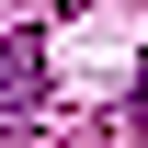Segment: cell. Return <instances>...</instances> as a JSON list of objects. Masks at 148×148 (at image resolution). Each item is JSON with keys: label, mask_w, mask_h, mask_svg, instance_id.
Masks as SVG:
<instances>
[{"label": "cell", "mask_w": 148, "mask_h": 148, "mask_svg": "<svg viewBox=\"0 0 148 148\" xmlns=\"http://www.w3.org/2000/svg\"><path fill=\"white\" fill-rule=\"evenodd\" d=\"M34 91H46V34L12 23V34H0V114H23Z\"/></svg>", "instance_id": "obj_1"}, {"label": "cell", "mask_w": 148, "mask_h": 148, "mask_svg": "<svg viewBox=\"0 0 148 148\" xmlns=\"http://www.w3.org/2000/svg\"><path fill=\"white\" fill-rule=\"evenodd\" d=\"M137 137H148V80H137Z\"/></svg>", "instance_id": "obj_2"}]
</instances>
